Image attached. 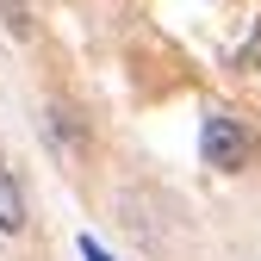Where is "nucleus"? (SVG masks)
Here are the masks:
<instances>
[{
  "label": "nucleus",
  "instance_id": "1",
  "mask_svg": "<svg viewBox=\"0 0 261 261\" xmlns=\"http://www.w3.org/2000/svg\"><path fill=\"white\" fill-rule=\"evenodd\" d=\"M199 155H205V168H218V174H243L249 155H255V130L237 112H205V124H199Z\"/></svg>",
  "mask_w": 261,
  "mask_h": 261
},
{
  "label": "nucleus",
  "instance_id": "4",
  "mask_svg": "<svg viewBox=\"0 0 261 261\" xmlns=\"http://www.w3.org/2000/svg\"><path fill=\"white\" fill-rule=\"evenodd\" d=\"M0 19H7V31H13L19 44L31 38V13H25V0H0Z\"/></svg>",
  "mask_w": 261,
  "mask_h": 261
},
{
  "label": "nucleus",
  "instance_id": "3",
  "mask_svg": "<svg viewBox=\"0 0 261 261\" xmlns=\"http://www.w3.org/2000/svg\"><path fill=\"white\" fill-rule=\"evenodd\" d=\"M44 118H50V143H56V149H69V155H81V149H87V130L75 124V112H62V106H50Z\"/></svg>",
  "mask_w": 261,
  "mask_h": 261
},
{
  "label": "nucleus",
  "instance_id": "5",
  "mask_svg": "<svg viewBox=\"0 0 261 261\" xmlns=\"http://www.w3.org/2000/svg\"><path fill=\"white\" fill-rule=\"evenodd\" d=\"M255 62H261V25H255V38L243 44V56H237V69H255Z\"/></svg>",
  "mask_w": 261,
  "mask_h": 261
},
{
  "label": "nucleus",
  "instance_id": "2",
  "mask_svg": "<svg viewBox=\"0 0 261 261\" xmlns=\"http://www.w3.org/2000/svg\"><path fill=\"white\" fill-rule=\"evenodd\" d=\"M25 230V187L13 180V168H0V237Z\"/></svg>",
  "mask_w": 261,
  "mask_h": 261
},
{
  "label": "nucleus",
  "instance_id": "6",
  "mask_svg": "<svg viewBox=\"0 0 261 261\" xmlns=\"http://www.w3.org/2000/svg\"><path fill=\"white\" fill-rule=\"evenodd\" d=\"M75 249H81V261H112V255H106V243H100V237H81V243H75Z\"/></svg>",
  "mask_w": 261,
  "mask_h": 261
}]
</instances>
